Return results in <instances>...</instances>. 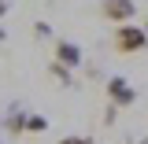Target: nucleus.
I'll use <instances>...</instances> for the list:
<instances>
[{"instance_id":"f257e3e1","label":"nucleus","mask_w":148,"mask_h":144,"mask_svg":"<svg viewBox=\"0 0 148 144\" xmlns=\"http://www.w3.org/2000/svg\"><path fill=\"white\" fill-rule=\"evenodd\" d=\"M145 48H148V30L145 26H133V22L115 26V52L133 55V52H145Z\"/></svg>"},{"instance_id":"f03ea898","label":"nucleus","mask_w":148,"mask_h":144,"mask_svg":"<svg viewBox=\"0 0 148 144\" xmlns=\"http://www.w3.org/2000/svg\"><path fill=\"white\" fill-rule=\"evenodd\" d=\"M100 15L108 18V22H115V26L133 22V15H137V0H104V4H100Z\"/></svg>"},{"instance_id":"7ed1b4c3","label":"nucleus","mask_w":148,"mask_h":144,"mask_svg":"<svg viewBox=\"0 0 148 144\" xmlns=\"http://www.w3.org/2000/svg\"><path fill=\"white\" fill-rule=\"evenodd\" d=\"M108 100H111V107H133L137 89H130L126 78H108Z\"/></svg>"},{"instance_id":"20e7f679","label":"nucleus","mask_w":148,"mask_h":144,"mask_svg":"<svg viewBox=\"0 0 148 144\" xmlns=\"http://www.w3.org/2000/svg\"><path fill=\"white\" fill-rule=\"evenodd\" d=\"M56 63H63L67 70H74V67L82 63V48H78L74 41H56Z\"/></svg>"},{"instance_id":"39448f33","label":"nucleus","mask_w":148,"mask_h":144,"mask_svg":"<svg viewBox=\"0 0 148 144\" xmlns=\"http://www.w3.org/2000/svg\"><path fill=\"white\" fill-rule=\"evenodd\" d=\"M48 74H52V78H56V81H59V85H67V89H71V85H74V74L67 70L63 63H52V67H48Z\"/></svg>"},{"instance_id":"423d86ee","label":"nucleus","mask_w":148,"mask_h":144,"mask_svg":"<svg viewBox=\"0 0 148 144\" xmlns=\"http://www.w3.org/2000/svg\"><path fill=\"white\" fill-rule=\"evenodd\" d=\"M26 118H30V115H15V111H11V115L4 118V126L11 129V133H26Z\"/></svg>"},{"instance_id":"0eeeda50","label":"nucleus","mask_w":148,"mask_h":144,"mask_svg":"<svg viewBox=\"0 0 148 144\" xmlns=\"http://www.w3.org/2000/svg\"><path fill=\"white\" fill-rule=\"evenodd\" d=\"M41 129H48V118H41V115H30V118H26V133H41Z\"/></svg>"},{"instance_id":"6e6552de","label":"nucleus","mask_w":148,"mask_h":144,"mask_svg":"<svg viewBox=\"0 0 148 144\" xmlns=\"http://www.w3.org/2000/svg\"><path fill=\"white\" fill-rule=\"evenodd\" d=\"M34 33H37V37H52V26H48V22H37Z\"/></svg>"},{"instance_id":"1a4fd4ad","label":"nucleus","mask_w":148,"mask_h":144,"mask_svg":"<svg viewBox=\"0 0 148 144\" xmlns=\"http://www.w3.org/2000/svg\"><path fill=\"white\" fill-rule=\"evenodd\" d=\"M59 144H92V141H89V137H63Z\"/></svg>"},{"instance_id":"9d476101","label":"nucleus","mask_w":148,"mask_h":144,"mask_svg":"<svg viewBox=\"0 0 148 144\" xmlns=\"http://www.w3.org/2000/svg\"><path fill=\"white\" fill-rule=\"evenodd\" d=\"M0 15H8V0H0Z\"/></svg>"},{"instance_id":"9b49d317","label":"nucleus","mask_w":148,"mask_h":144,"mask_svg":"<svg viewBox=\"0 0 148 144\" xmlns=\"http://www.w3.org/2000/svg\"><path fill=\"white\" fill-rule=\"evenodd\" d=\"M0 41H4V30H0Z\"/></svg>"},{"instance_id":"f8f14e48","label":"nucleus","mask_w":148,"mask_h":144,"mask_svg":"<svg viewBox=\"0 0 148 144\" xmlns=\"http://www.w3.org/2000/svg\"><path fill=\"white\" fill-rule=\"evenodd\" d=\"M145 30H148V18H145Z\"/></svg>"},{"instance_id":"ddd939ff","label":"nucleus","mask_w":148,"mask_h":144,"mask_svg":"<svg viewBox=\"0 0 148 144\" xmlns=\"http://www.w3.org/2000/svg\"><path fill=\"white\" fill-rule=\"evenodd\" d=\"M137 144H148V141H137Z\"/></svg>"}]
</instances>
